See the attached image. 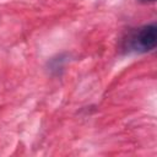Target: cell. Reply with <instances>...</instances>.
<instances>
[{"label":"cell","instance_id":"1","mask_svg":"<svg viewBox=\"0 0 157 157\" xmlns=\"http://www.w3.org/2000/svg\"><path fill=\"white\" fill-rule=\"evenodd\" d=\"M157 43V27L155 23L139 28L129 39V45L135 52H148Z\"/></svg>","mask_w":157,"mask_h":157},{"label":"cell","instance_id":"2","mask_svg":"<svg viewBox=\"0 0 157 157\" xmlns=\"http://www.w3.org/2000/svg\"><path fill=\"white\" fill-rule=\"evenodd\" d=\"M140 1H142V2H155L156 0H140Z\"/></svg>","mask_w":157,"mask_h":157}]
</instances>
